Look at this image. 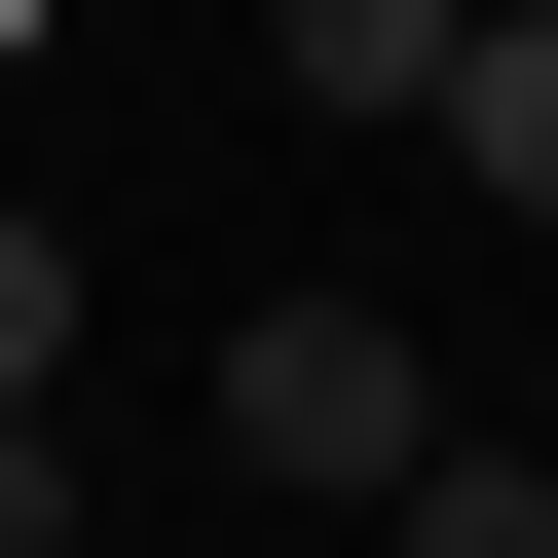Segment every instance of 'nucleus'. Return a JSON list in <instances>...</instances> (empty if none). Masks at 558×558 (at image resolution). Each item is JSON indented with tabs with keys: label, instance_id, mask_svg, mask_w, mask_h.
<instances>
[{
	"label": "nucleus",
	"instance_id": "f257e3e1",
	"mask_svg": "<svg viewBox=\"0 0 558 558\" xmlns=\"http://www.w3.org/2000/svg\"><path fill=\"white\" fill-rule=\"evenodd\" d=\"M223 447H260V484H336V521H410V447H447V373H410L373 299H260V336H223Z\"/></svg>",
	"mask_w": 558,
	"mask_h": 558
},
{
	"label": "nucleus",
	"instance_id": "f03ea898",
	"mask_svg": "<svg viewBox=\"0 0 558 558\" xmlns=\"http://www.w3.org/2000/svg\"><path fill=\"white\" fill-rule=\"evenodd\" d=\"M410 149H447V186H521V223H558V0H484V38H447V112H410Z\"/></svg>",
	"mask_w": 558,
	"mask_h": 558
},
{
	"label": "nucleus",
	"instance_id": "7ed1b4c3",
	"mask_svg": "<svg viewBox=\"0 0 558 558\" xmlns=\"http://www.w3.org/2000/svg\"><path fill=\"white\" fill-rule=\"evenodd\" d=\"M260 38H299V112H373V149H410V112H447V38H484V0H260Z\"/></svg>",
	"mask_w": 558,
	"mask_h": 558
},
{
	"label": "nucleus",
	"instance_id": "20e7f679",
	"mask_svg": "<svg viewBox=\"0 0 558 558\" xmlns=\"http://www.w3.org/2000/svg\"><path fill=\"white\" fill-rule=\"evenodd\" d=\"M373 558H558V484H521V447H410V521H373Z\"/></svg>",
	"mask_w": 558,
	"mask_h": 558
},
{
	"label": "nucleus",
	"instance_id": "39448f33",
	"mask_svg": "<svg viewBox=\"0 0 558 558\" xmlns=\"http://www.w3.org/2000/svg\"><path fill=\"white\" fill-rule=\"evenodd\" d=\"M0 410H75V223L0 186Z\"/></svg>",
	"mask_w": 558,
	"mask_h": 558
},
{
	"label": "nucleus",
	"instance_id": "423d86ee",
	"mask_svg": "<svg viewBox=\"0 0 558 558\" xmlns=\"http://www.w3.org/2000/svg\"><path fill=\"white\" fill-rule=\"evenodd\" d=\"M38 521H75V410H0V558H38Z\"/></svg>",
	"mask_w": 558,
	"mask_h": 558
},
{
	"label": "nucleus",
	"instance_id": "0eeeda50",
	"mask_svg": "<svg viewBox=\"0 0 558 558\" xmlns=\"http://www.w3.org/2000/svg\"><path fill=\"white\" fill-rule=\"evenodd\" d=\"M38 558H149V521H38Z\"/></svg>",
	"mask_w": 558,
	"mask_h": 558
}]
</instances>
